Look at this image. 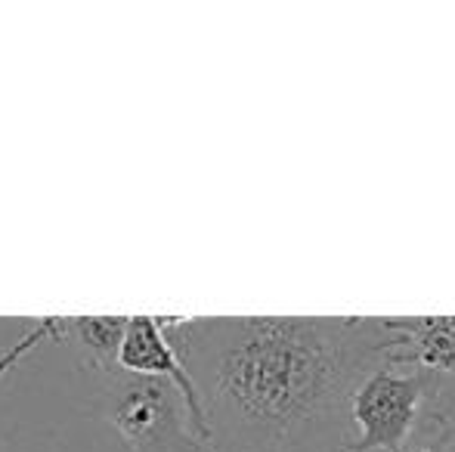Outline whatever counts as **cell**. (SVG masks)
I'll return each mask as SVG.
<instances>
[{
  "label": "cell",
  "instance_id": "6da1fadb",
  "mask_svg": "<svg viewBox=\"0 0 455 452\" xmlns=\"http://www.w3.org/2000/svg\"><path fill=\"white\" fill-rule=\"evenodd\" d=\"M214 452H350L360 381L400 344L394 316L162 320Z\"/></svg>",
  "mask_w": 455,
  "mask_h": 452
},
{
  "label": "cell",
  "instance_id": "7a4b0ae2",
  "mask_svg": "<svg viewBox=\"0 0 455 452\" xmlns=\"http://www.w3.org/2000/svg\"><path fill=\"white\" fill-rule=\"evenodd\" d=\"M100 381L102 416L131 452H214L174 381L124 369H112Z\"/></svg>",
  "mask_w": 455,
  "mask_h": 452
},
{
  "label": "cell",
  "instance_id": "3957f363",
  "mask_svg": "<svg viewBox=\"0 0 455 452\" xmlns=\"http://www.w3.org/2000/svg\"><path fill=\"white\" fill-rule=\"evenodd\" d=\"M437 387L440 375L425 369L387 362L369 372L350 403L356 434L350 452H403L412 431L427 418Z\"/></svg>",
  "mask_w": 455,
  "mask_h": 452
},
{
  "label": "cell",
  "instance_id": "277c9868",
  "mask_svg": "<svg viewBox=\"0 0 455 452\" xmlns=\"http://www.w3.org/2000/svg\"><path fill=\"white\" fill-rule=\"evenodd\" d=\"M118 369L133 375H152V378H168L180 387L186 406L192 412V422H196L198 434L211 443V431L204 422V409L198 391L192 385L189 372L177 356L174 344H171L168 332L162 326V316H131V326H127V338L118 356Z\"/></svg>",
  "mask_w": 455,
  "mask_h": 452
},
{
  "label": "cell",
  "instance_id": "5b68a950",
  "mask_svg": "<svg viewBox=\"0 0 455 452\" xmlns=\"http://www.w3.org/2000/svg\"><path fill=\"white\" fill-rule=\"evenodd\" d=\"M394 326L400 344L390 353V362L455 375V316H394Z\"/></svg>",
  "mask_w": 455,
  "mask_h": 452
},
{
  "label": "cell",
  "instance_id": "8992f818",
  "mask_svg": "<svg viewBox=\"0 0 455 452\" xmlns=\"http://www.w3.org/2000/svg\"><path fill=\"white\" fill-rule=\"evenodd\" d=\"M60 320L62 338L78 347L87 372L106 375L118 369L131 316H60Z\"/></svg>",
  "mask_w": 455,
  "mask_h": 452
},
{
  "label": "cell",
  "instance_id": "52a82bcc",
  "mask_svg": "<svg viewBox=\"0 0 455 452\" xmlns=\"http://www.w3.org/2000/svg\"><path fill=\"white\" fill-rule=\"evenodd\" d=\"M425 424L431 428L437 452H455V375H440Z\"/></svg>",
  "mask_w": 455,
  "mask_h": 452
},
{
  "label": "cell",
  "instance_id": "ba28073f",
  "mask_svg": "<svg viewBox=\"0 0 455 452\" xmlns=\"http://www.w3.org/2000/svg\"><path fill=\"white\" fill-rule=\"evenodd\" d=\"M47 338H62V320L60 316H50V320H44V326L41 329H35V332H28L22 341L16 344V347H10L4 356H0V375L6 372V369H12L16 366L22 356H28L31 350L37 347V344H44Z\"/></svg>",
  "mask_w": 455,
  "mask_h": 452
},
{
  "label": "cell",
  "instance_id": "9c48e42d",
  "mask_svg": "<svg viewBox=\"0 0 455 452\" xmlns=\"http://www.w3.org/2000/svg\"><path fill=\"white\" fill-rule=\"evenodd\" d=\"M409 452H437V449H427V447H425V449H409Z\"/></svg>",
  "mask_w": 455,
  "mask_h": 452
}]
</instances>
